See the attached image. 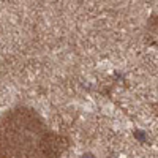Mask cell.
Listing matches in <instances>:
<instances>
[{
  "label": "cell",
  "instance_id": "1",
  "mask_svg": "<svg viewBox=\"0 0 158 158\" xmlns=\"http://www.w3.org/2000/svg\"><path fill=\"white\" fill-rule=\"evenodd\" d=\"M65 147L30 109H14L0 122V158H57Z\"/></svg>",
  "mask_w": 158,
  "mask_h": 158
},
{
  "label": "cell",
  "instance_id": "2",
  "mask_svg": "<svg viewBox=\"0 0 158 158\" xmlns=\"http://www.w3.org/2000/svg\"><path fill=\"white\" fill-rule=\"evenodd\" d=\"M82 158H94V155H90V153H86V155L82 156Z\"/></svg>",
  "mask_w": 158,
  "mask_h": 158
}]
</instances>
